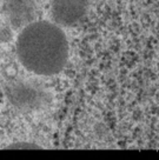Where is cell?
Wrapping results in <instances>:
<instances>
[{
	"label": "cell",
	"mask_w": 159,
	"mask_h": 160,
	"mask_svg": "<svg viewBox=\"0 0 159 160\" xmlns=\"http://www.w3.org/2000/svg\"><path fill=\"white\" fill-rule=\"evenodd\" d=\"M17 54L26 70L38 75H54L69 58V42L55 22L33 21L23 28L17 39Z\"/></svg>",
	"instance_id": "1"
},
{
	"label": "cell",
	"mask_w": 159,
	"mask_h": 160,
	"mask_svg": "<svg viewBox=\"0 0 159 160\" xmlns=\"http://www.w3.org/2000/svg\"><path fill=\"white\" fill-rule=\"evenodd\" d=\"M86 0H52L51 14L57 25L72 26L86 13Z\"/></svg>",
	"instance_id": "2"
}]
</instances>
